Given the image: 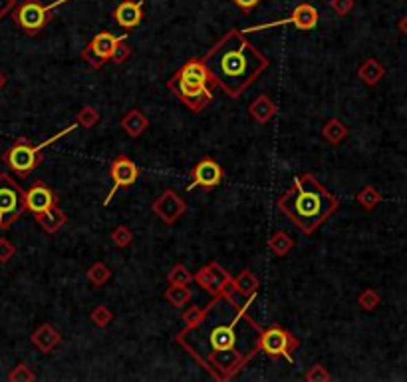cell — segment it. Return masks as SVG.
Listing matches in <instances>:
<instances>
[{"instance_id":"4316f807","label":"cell","mask_w":407,"mask_h":382,"mask_svg":"<svg viewBox=\"0 0 407 382\" xmlns=\"http://www.w3.org/2000/svg\"><path fill=\"white\" fill-rule=\"evenodd\" d=\"M8 381L10 382H20V381H24V382H30V381H36V376H34V372L28 368L26 365H18L10 374H8Z\"/></svg>"},{"instance_id":"52a82bcc","label":"cell","mask_w":407,"mask_h":382,"mask_svg":"<svg viewBox=\"0 0 407 382\" xmlns=\"http://www.w3.org/2000/svg\"><path fill=\"white\" fill-rule=\"evenodd\" d=\"M68 0H56L52 4H42L40 0H24L14 12V22L28 36H36L48 22H50L52 10Z\"/></svg>"},{"instance_id":"7402d4cb","label":"cell","mask_w":407,"mask_h":382,"mask_svg":"<svg viewBox=\"0 0 407 382\" xmlns=\"http://www.w3.org/2000/svg\"><path fill=\"white\" fill-rule=\"evenodd\" d=\"M233 285H235V289H238V293L249 296L255 291L256 287H258V281H256V277L251 271H242V273L233 281Z\"/></svg>"},{"instance_id":"44dd1931","label":"cell","mask_w":407,"mask_h":382,"mask_svg":"<svg viewBox=\"0 0 407 382\" xmlns=\"http://www.w3.org/2000/svg\"><path fill=\"white\" fill-rule=\"evenodd\" d=\"M191 289H187V285H171L165 291V299L169 301L173 307H185L191 301Z\"/></svg>"},{"instance_id":"8d00e7d4","label":"cell","mask_w":407,"mask_h":382,"mask_svg":"<svg viewBox=\"0 0 407 382\" xmlns=\"http://www.w3.org/2000/svg\"><path fill=\"white\" fill-rule=\"evenodd\" d=\"M306 379H308V381H314V379H322V381H326V379H328V374L322 372V366H314V368H312V372H310Z\"/></svg>"},{"instance_id":"f1b7e54d","label":"cell","mask_w":407,"mask_h":382,"mask_svg":"<svg viewBox=\"0 0 407 382\" xmlns=\"http://www.w3.org/2000/svg\"><path fill=\"white\" fill-rule=\"evenodd\" d=\"M87 277H90V281H94L96 285H102L103 281L109 277V271H107V269L103 267L102 263H98V265H94V267L90 269Z\"/></svg>"},{"instance_id":"d6986e66","label":"cell","mask_w":407,"mask_h":382,"mask_svg":"<svg viewBox=\"0 0 407 382\" xmlns=\"http://www.w3.org/2000/svg\"><path fill=\"white\" fill-rule=\"evenodd\" d=\"M147 125H149V120L143 116V112H139V110H132L123 120H121V128L132 136V138H137V136H141L145 130H147Z\"/></svg>"},{"instance_id":"d4e9b609","label":"cell","mask_w":407,"mask_h":382,"mask_svg":"<svg viewBox=\"0 0 407 382\" xmlns=\"http://www.w3.org/2000/svg\"><path fill=\"white\" fill-rule=\"evenodd\" d=\"M290 247H292V241H290L289 235H284V233H276L274 235V239L271 241V249L276 253V255H284V253H289Z\"/></svg>"},{"instance_id":"6da1fadb","label":"cell","mask_w":407,"mask_h":382,"mask_svg":"<svg viewBox=\"0 0 407 382\" xmlns=\"http://www.w3.org/2000/svg\"><path fill=\"white\" fill-rule=\"evenodd\" d=\"M253 299L238 305L233 296L221 293L177 336L179 345L215 381L233 379L260 350L262 329L247 314Z\"/></svg>"},{"instance_id":"d590c367","label":"cell","mask_w":407,"mask_h":382,"mask_svg":"<svg viewBox=\"0 0 407 382\" xmlns=\"http://www.w3.org/2000/svg\"><path fill=\"white\" fill-rule=\"evenodd\" d=\"M375 295H373V291H368V293H364V295L359 296V303H362V307H366V309H373L375 307Z\"/></svg>"},{"instance_id":"836d02e7","label":"cell","mask_w":407,"mask_h":382,"mask_svg":"<svg viewBox=\"0 0 407 382\" xmlns=\"http://www.w3.org/2000/svg\"><path fill=\"white\" fill-rule=\"evenodd\" d=\"M129 54H132V48H129V46L125 44V40H123V42H119V46L116 48V52H114V58H112V60H114L116 64H121V62H125V60L129 58Z\"/></svg>"},{"instance_id":"2e32d148","label":"cell","mask_w":407,"mask_h":382,"mask_svg":"<svg viewBox=\"0 0 407 382\" xmlns=\"http://www.w3.org/2000/svg\"><path fill=\"white\" fill-rule=\"evenodd\" d=\"M155 213L165 221V223H173L183 211H185V203L175 195V191H165L155 203H153Z\"/></svg>"},{"instance_id":"d6a6232c","label":"cell","mask_w":407,"mask_h":382,"mask_svg":"<svg viewBox=\"0 0 407 382\" xmlns=\"http://www.w3.org/2000/svg\"><path fill=\"white\" fill-rule=\"evenodd\" d=\"M92 321H94L96 325H100V327H105V325L112 321V313H109L105 307H98V309L92 313Z\"/></svg>"},{"instance_id":"5bb4252c","label":"cell","mask_w":407,"mask_h":382,"mask_svg":"<svg viewBox=\"0 0 407 382\" xmlns=\"http://www.w3.org/2000/svg\"><path fill=\"white\" fill-rule=\"evenodd\" d=\"M195 281L207 289L209 293H213V295H221V293H227V289H229V285H231V279L227 275V271L221 269L217 263H211V265H207L203 267L197 275H195Z\"/></svg>"},{"instance_id":"484cf974","label":"cell","mask_w":407,"mask_h":382,"mask_svg":"<svg viewBox=\"0 0 407 382\" xmlns=\"http://www.w3.org/2000/svg\"><path fill=\"white\" fill-rule=\"evenodd\" d=\"M169 283L173 285H189L191 281H193V275L187 271L183 265H177V267H173L169 273Z\"/></svg>"},{"instance_id":"4fadbf2b","label":"cell","mask_w":407,"mask_h":382,"mask_svg":"<svg viewBox=\"0 0 407 382\" xmlns=\"http://www.w3.org/2000/svg\"><path fill=\"white\" fill-rule=\"evenodd\" d=\"M24 203H26V211L40 215L58 205V195L44 181H36L30 190L24 191Z\"/></svg>"},{"instance_id":"30bf717a","label":"cell","mask_w":407,"mask_h":382,"mask_svg":"<svg viewBox=\"0 0 407 382\" xmlns=\"http://www.w3.org/2000/svg\"><path fill=\"white\" fill-rule=\"evenodd\" d=\"M109 175H112V179H114V188L109 190L107 197L103 199V205H109V201L114 199V195H116L119 190L132 188L137 181V177H139V170H137V165L129 159V157L119 156L112 161Z\"/></svg>"},{"instance_id":"5b68a950","label":"cell","mask_w":407,"mask_h":382,"mask_svg":"<svg viewBox=\"0 0 407 382\" xmlns=\"http://www.w3.org/2000/svg\"><path fill=\"white\" fill-rule=\"evenodd\" d=\"M58 138H60V136L52 138L50 141L38 143V145H36V143H32V141H28L26 138L17 139V141L10 145V150L4 154V161L8 163V168H10L14 174L26 177V175L32 174L36 168L40 165V161H42L40 152H42L46 145H50L52 141H56Z\"/></svg>"},{"instance_id":"83f0119b","label":"cell","mask_w":407,"mask_h":382,"mask_svg":"<svg viewBox=\"0 0 407 382\" xmlns=\"http://www.w3.org/2000/svg\"><path fill=\"white\" fill-rule=\"evenodd\" d=\"M377 199H379V195L373 191V188H366V190L357 193V201H359L366 209H372L373 203H375Z\"/></svg>"},{"instance_id":"4dcf8cb0","label":"cell","mask_w":407,"mask_h":382,"mask_svg":"<svg viewBox=\"0 0 407 382\" xmlns=\"http://www.w3.org/2000/svg\"><path fill=\"white\" fill-rule=\"evenodd\" d=\"M17 255V247L8 239H0V263H8Z\"/></svg>"},{"instance_id":"8992f818","label":"cell","mask_w":407,"mask_h":382,"mask_svg":"<svg viewBox=\"0 0 407 382\" xmlns=\"http://www.w3.org/2000/svg\"><path fill=\"white\" fill-rule=\"evenodd\" d=\"M26 211L24 191L8 174H0V231L8 229Z\"/></svg>"},{"instance_id":"3957f363","label":"cell","mask_w":407,"mask_h":382,"mask_svg":"<svg viewBox=\"0 0 407 382\" xmlns=\"http://www.w3.org/2000/svg\"><path fill=\"white\" fill-rule=\"evenodd\" d=\"M338 205V197L312 174L298 175L278 197V209L306 235L314 233L330 215H334Z\"/></svg>"},{"instance_id":"7a4b0ae2","label":"cell","mask_w":407,"mask_h":382,"mask_svg":"<svg viewBox=\"0 0 407 382\" xmlns=\"http://www.w3.org/2000/svg\"><path fill=\"white\" fill-rule=\"evenodd\" d=\"M203 60L213 76L215 88L225 90L235 100L269 68V60L237 30L217 42L205 54Z\"/></svg>"},{"instance_id":"9a60e30c","label":"cell","mask_w":407,"mask_h":382,"mask_svg":"<svg viewBox=\"0 0 407 382\" xmlns=\"http://www.w3.org/2000/svg\"><path fill=\"white\" fill-rule=\"evenodd\" d=\"M114 18L125 30L137 28L141 24V18H143V4L139 0H125V2L118 4Z\"/></svg>"},{"instance_id":"7c38bea8","label":"cell","mask_w":407,"mask_h":382,"mask_svg":"<svg viewBox=\"0 0 407 382\" xmlns=\"http://www.w3.org/2000/svg\"><path fill=\"white\" fill-rule=\"evenodd\" d=\"M318 10L310 4H300L289 18H282L278 22H271V24H260L255 28H249L244 32H256V30H264V28H274V26H284V24H292L298 30H312L318 26Z\"/></svg>"},{"instance_id":"f35d334b","label":"cell","mask_w":407,"mask_h":382,"mask_svg":"<svg viewBox=\"0 0 407 382\" xmlns=\"http://www.w3.org/2000/svg\"><path fill=\"white\" fill-rule=\"evenodd\" d=\"M4 84H6V76H4V74L0 72V90L4 88Z\"/></svg>"},{"instance_id":"ba28073f","label":"cell","mask_w":407,"mask_h":382,"mask_svg":"<svg viewBox=\"0 0 407 382\" xmlns=\"http://www.w3.org/2000/svg\"><path fill=\"white\" fill-rule=\"evenodd\" d=\"M298 347L300 341L280 325H271L269 329L262 330L260 350L271 359H284L289 363H294V352L298 350Z\"/></svg>"},{"instance_id":"74e56055","label":"cell","mask_w":407,"mask_h":382,"mask_svg":"<svg viewBox=\"0 0 407 382\" xmlns=\"http://www.w3.org/2000/svg\"><path fill=\"white\" fill-rule=\"evenodd\" d=\"M12 6H14V0H0V18L4 17L8 10H12Z\"/></svg>"},{"instance_id":"e0dca14e","label":"cell","mask_w":407,"mask_h":382,"mask_svg":"<svg viewBox=\"0 0 407 382\" xmlns=\"http://www.w3.org/2000/svg\"><path fill=\"white\" fill-rule=\"evenodd\" d=\"M36 221H38V225L42 227L46 233H56L58 229H62V227L66 225L68 215L58 208V205H54V208L48 209V211L36 215Z\"/></svg>"},{"instance_id":"8fae6325","label":"cell","mask_w":407,"mask_h":382,"mask_svg":"<svg viewBox=\"0 0 407 382\" xmlns=\"http://www.w3.org/2000/svg\"><path fill=\"white\" fill-rule=\"evenodd\" d=\"M191 177H193V181L187 188L189 191H193L195 188L213 190V188L221 185V181L225 179V172H222V168L219 165V161H215L213 157H203L191 170Z\"/></svg>"},{"instance_id":"603a6c76","label":"cell","mask_w":407,"mask_h":382,"mask_svg":"<svg viewBox=\"0 0 407 382\" xmlns=\"http://www.w3.org/2000/svg\"><path fill=\"white\" fill-rule=\"evenodd\" d=\"M346 136H348V130H346V125L340 122V120H332V122H328L324 125V138L328 139V141H332V143H340Z\"/></svg>"},{"instance_id":"ac0fdd59","label":"cell","mask_w":407,"mask_h":382,"mask_svg":"<svg viewBox=\"0 0 407 382\" xmlns=\"http://www.w3.org/2000/svg\"><path fill=\"white\" fill-rule=\"evenodd\" d=\"M60 343V334L54 330V327L50 325H42L40 329L36 330L32 334V345H34L40 352H50L54 350V347Z\"/></svg>"},{"instance_id":"ffe728a7","label":"cell","mask_w":407,"mask_h":382,"mask_svg":"<svg viewBox=\"0 0 407 382\" xmlns=\"http://www.w3.org/2000/svg\"><path fill=\"white\" fill-rule=\"evenodd\" d=\"M274 104H272V100H269L267 96H258L256 98V102L251 105V116L255 118L256 122L264 123L269 122L272 118V114H274Z\"/></svg>"},{"instance_id":"9c48e42d","label":"cell","mask_w":407,"mask_h":382,"mask_svg":"<svg viewBox=\"0 0 407 382\" xmlns=\"http://www.w3.org/2000/svg\"><path fill=\"white\" fill-rule=\"evenodd\" d=\"M123 40H127V34L116 36L107 32V30L94 36V40L87 44V48L84 50V58L87 60V64L92 68H102L103 62L114 58L116 48L119 46V42H123Z\"/></svg>"},{"instance_id":"f546056e","label":"cell","mask_w":407,"mask_h":382,"mask_svg":"<svg viewBox=\"0 0 407 382\" xmlns=\"http://www.w3.org/2000/svg\"><path fill=\"white\" fill-rule=\"evenodd\" d=\"M112 239L118 243V247H125V245L132 243L134 235H132V231H129V229H125V227H118V229L112 233Z\"/></svg>"},{"instance_id":"e575fe53","label":"cell","mask_w":407,"mask_h":382,"mask_svg":"<svg viewBox=\"0 0 407 382\" xmlns=\"http://www.w3.org/2000/svg\"><path fill=\"white\" fill-rule=\"evenodd\" d=\"M231 2H233L235 6H238L242 12H249V10H253L255 6H258L260 0H231Z\"/></svg>"},{"instance_id":"cb8c5ba5","label":"cell","mask_w":407,"mask_h":382,"mask_svg":"<svg viewBox=\"0 0 407 382\" xmlns=\"http://www.w3.org/2000/svg\"><path fill=\"white\" fill-rule=\"evenodd\" d=\"M382 74H384V70H382V66H379L377 62H373V60H368V62L359 68V78H362L366 84H370V86H373V84L382 78Z\"/></svg>"},{"instance_id":"1f68e13d","label":"cell","mask_w":407,"mask_h":382,"mask_svg":"<svg viewBox=\"0 0 407 382\" xmlns=\"http://www.w3.org/2000/svg\"><path fill=\"white\" fill-rule=\"evenodd\" d=\"M78 122L82 123L84 128H92L94 123L100 122V116H98V112L96 110H92V108H84V112L80 114V120Z\"/></svg>"},{"instance_id":"277c9868","label":"cell","mask_w":407,"mask_h":382,"mask_svg":"<svg viewBox=\"0 0 407 382\" xmlns=\"http://www.w3.org/2000/svg\"><path fill=\"white\" fill-rule=\"evenodd\" d=\"M167 86L195 114L205 110L215 98L213 96V88H215L213 76L207 68L203 58H191L187 64H183L173 74Z\"/></svg>"}]
</instances>
